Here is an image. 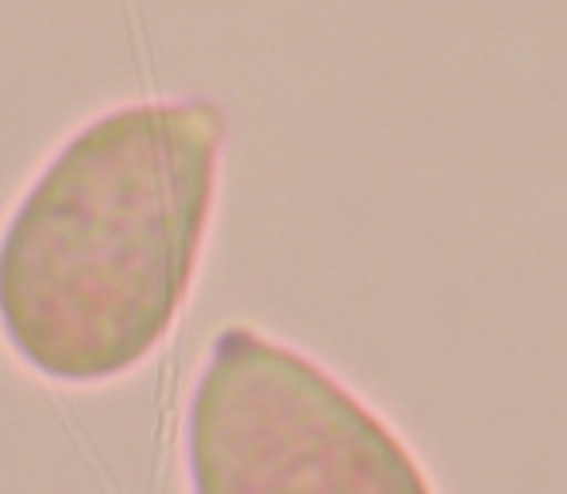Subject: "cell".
<instances>
[{
    "label": "cell",
    "mask_w": 567,
    "mask_h": 494,
    "mask_svg": "<svg viewBox=\"0 0 567 494\" xmlns=\"http://www.w3.org/2000/svg\"><path fill=\"white\" fill-rule=\"evenodd\" d=\"M225 116L143 101L85 124L0 236V332L70 387L135 371L178 321L213 220Z\"/></svg>",
    "instance_id": "obj_1"
},
{
    "label": "cell",
    "mask_w": 567,
    "mask_h": 494,
    "mask_svg": "<svg viewBox=\"0 0 567 494\" xmlns=\"http://www.w3.org/2000/svg\"><path fill=\"white\" fill-rule=\"evenodd\" d=\"M189 494H436L413 449L332 371L244 325L186 405Z\"/></svg>",
    "instance_id": "obj_2"
}]
</instances>
